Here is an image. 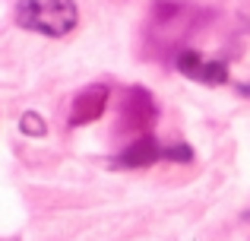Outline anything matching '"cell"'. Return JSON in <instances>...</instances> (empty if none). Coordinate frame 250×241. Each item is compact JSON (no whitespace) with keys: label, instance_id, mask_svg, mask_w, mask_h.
<instances>
[{"label":"cell","instance_id":"cell-3","mask_svg":"<svg viewBox=\"0 0 250 241\" xmlns=\"http://www.w3.org/2000/svg\"><path fill=\"white\" fill-rule=\"evenodd\" d=\"M159 118L155 99L143 86H127L117 102V121H114V136H140L149 133V127Z\"/></svg>","mask_w":250,"mask_h":241},{"label":"cell","instance_id":"cell-4","mask_svg":"<svg viewBox=\"0 0 250 241\" xmlns=\"http://www.w3.org/2000/svg\"><path fill=\"white\" fill-rule=\"evenodd\" d=\"M174 67L181 70L187 80L206 83V86H222L228 80V64L222 57H203L200 51H181L174 57Z\"/></svg>","mask_w":250,"mask_h":241},{"label":"cell","instance_id":"cell-5","mask_svg":"<svg viewBox=\"0 0 250 241\" xmlns=\"http://www.w3.org/2000/svg\"><path fill=\"white\" fill-rule=\"evenodd\" d=\"M104 105H108V86L92 83V86L80 89L70 102V114H67L70 127H85V124L98 121L104 114Z\"/></svg>","mask_w":250,"mask_h":241},{"label":"cell","instance_id":"cell-1","mask_svg":"<svg viewBox=\"0 0 250 241\" xmlns=\"http://www.w3.org/2000/svg\"><path fill=\"white\" fill-rule=\"evenodd\" d=\"M80 10L73 0H19L16 3V25L38 32L48 38H63L76 29Z\"/></svg>","mask_w":250,"mask_h":241},{"label":"cell","instance_id":"cell-2","mask_svg":"<svg viewBox=\"0 0 250 241\" xmlns=\"http://www.w3.org/2000/svg\"><path fill=\"white\" fill-rule=\"evenodd\" d=\"M203 13L200 6L193 3H184V0H152V10H149V42H155L152 51L168 48L171 42H181V38L190 35L196 22H200Z\"/></svg>","mask_w":250,"mask_h":241},{"label":"cell","instance_id":"cell-6","mask_svg":"<svg viewBox=\"0 0 250 241\" xmlns=\"http://www.w3.org/2000/svg\"><path fill=\"white\" fill-rule=\"evenodd\" d=\"M162 159V143L152 133H140L127 149L114 155V168H149Z\"/></svg>","mask_w":250,"mask_h":241},{"label":"cell","instance_id":"cell-8","mask_svg":"<svg viewBox=\"0 0 250 241\" xmlns=\"http://www.w3.org/2000/svg\"><path fill=\"white\" fill-rule=\"evenodd\" d=\"M162 155H168V159H181V162H190L193 159V153H190V146H174V149H162Z\"/></svg>","mask_w":250,"mask_h":241},{"label":"cell","instance_id":"cell-7","mask_svg":"<svg viewBox=\"0 0 250 241\" xmlns=\"http://www.w3.org/2000/svg\"><path fill=\"white\" fill-rule=\"evenodd\" d=\"M19 130L25 136H48V124H44V118L38 111H25L19 118Z\"/></svg>","mask_w":250,"mask_h":241}]
</instances>
